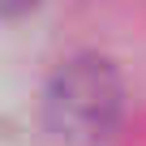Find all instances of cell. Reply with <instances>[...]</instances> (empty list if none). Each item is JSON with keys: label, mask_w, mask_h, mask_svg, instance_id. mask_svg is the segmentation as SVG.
<instances>
[{"label": "cell", "mask_w": 146, "mask_h": 146, "mask_svg": "<svg viewBox=\"0 0 146 146\" xmlns=\"http://www.w3.org/2000/svg\"><path fill=\"white\" fill-rule=\"evenodd\" d=\"M125 112V82L112 60L73 56L56 69L43 95L47 129L64 142H103Z\"/></svg>", "instance_id": "obj_1"}, {"label": "cell", "mask_w": 146, "mask_h": 146, "mask_svg": "<svg viewBox=\"0 0 146 146\" xmlns=\"http://www.w3.org/2000/svg\"><path fill=\"white\" fill-rule=\"evenodd\" d=\"M39 0H0V17H26Z\"/></svg>", "instance_id": "obj_2"}]
</instances>
